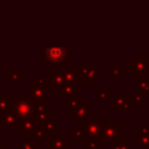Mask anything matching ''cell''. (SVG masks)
Wrapping results in <instances>:
<instances>
[{
  "instance_id": "1",
  "label": "cell",
  "mask_w": 149,
  "mask_h": 149,
  "mask_svg": "<svg viewBox=\"0 0 149 149\" xmlns=\"http://www.w3.org/2000/svg\"><path fill=\"white\" fill-rule=\"evenodd\" d=\"M15 113L17 114V116H22V118H28L31 113H33V105L29 100L26 98H21L17 100L15 103Z\"/></svg>"
},
{
  "instance_id": "2",
  "label": "cell",
  "mask_w": 149,
  "mask_h": 149,
  "mask_svg": "<svg viewBox=\"0 0 149 149\" xmlns=\"http://www.w3.org/2000/svg\"><path fill=\"white\" fill-rule=\"evenodd\" d=\"M119 128L120 127H113L109 126L102 130V139L105 141H118V135H119Z\"/></svg>"
},
{
  "instance_id": "3",
  "label": "cell",
  "mask_w": 149,
  "mask_h": 149,
  "mask_svg": "<svg viewBox=\"0 0 149 149\" xmlns=\"http://www.w3.org/2000/svg\"><path fill=\"white\" fill-rule=\"evenodd\" d=\"M46 58L52 63H58L64 58V50L63 49H49L46 50Z\"/></svg>"
},
{
  "instance_id": "4",
  "label": "cell",
  "mask_w": 149,
  "mask_h": 149,
  "mask_svg": "<svg viewBox=\"0 0 149 149\" xmlns=\"http://www.w3.org/2000/svg\"><path fill=\"white\" fill-rule=\"evenodd\" d=\"M10 106V95H0V113L7 111Z\"/></svg>"
}]
</instances>
